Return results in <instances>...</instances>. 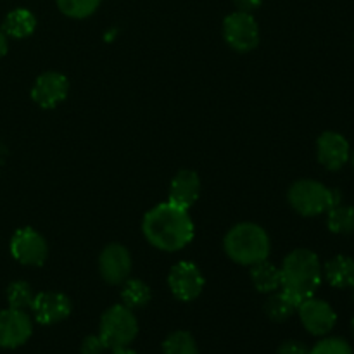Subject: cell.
<instances>
[{
    "label": "cell",
    "mask_w": 354,
    "mask_h": 354,
    "mask_svg": "<svg viewBox=\"0 0 354 354\" xmlns=\"http://www.w3.org/2000/svg\"><path fill=\"white\" fill-rule=\"evenodd\" d=\"M142 232L151 245L165 252L182 251L194 239V221L189 211L171 203L152 207L142 221Z\"/></svg>",
    "instance_id": "cell-1"
},
{
    "label": "cell",
    "mask_w": 354,
    "mask_h": 354,
    "mask_svg": "<svg viewBox=\"0 0 354 354\" xmlns=\"http://www.w3.org/2000/svg\"><path fill=\"white\" fill-rule=\"evenodd\" d=\"M280 277H282L280 290L296 306H299L303 301L313 297L318 287L322 286L324 268L313 251L296 249L283 259L282 266H280Z\"/></svg>",
    "instance_id": "cell-2"
},
{
    "label": "cell",
    "mask_w": 354,
    "mask_h": 354,
    "mask_svg": "<svg viewBox=\"0 0 354 354\" xmlns=\"http://www.w3.org/2000/svg\"><path fill=\"white\" fill-rule=\"evenodd\" d=\"M223 248L232 261L244 266L265 261L272 251L268 234L256 223H239L230 228L225 235Z\"/></svg>",
    "instance_id": "cell-3"
},
{
    "label": "cell",
    "mask_w": 354,
    "mask_h": 354,
    "mask_svg": "<svg viewBox=\"0 0 354 354\" xmlns=\"http://www.w3.org/2000/svg\"><path fill=\"white\" fill-rule=\"evenodd\" d=\"M289 204L301 216H318L341 204L337 189H328L317 180H297L289 189Z\"/></svg>",
    "instance_id": "cell-4"
},
{
    "label": "cell",
    "mask_w": 354,
    "mask_h": 354,
    "mask_svg": "<svg viewBox=\"0 0 354 354\" xmlns=\"http://www.w3.org/2000/svg\"><path fill=\"white\" fill-rule=\"evenodd\" d=\"M138 334V322L133 310L124 304H114L100 318L99 335L107 349L127 348Z\"/></svg>",
    "instance_id": "cell-5"
},
{
    "label": "cell",
    "mask_w": 354,
    "mask_h": 354,
    "mask_svg": "<svg viewBox=\"0 0 354 354\" xmlns=\"http://www.w3.org/2000/svg\"><path fill=\"white\" fill-rule=\"evenodd\" d=\"M223 37L237 52H251L259 44V26L251 12H232L223 21Z\"/></svg>",
    "instance_id": "cell-6"
},
{
    "label": "cell",
    "mask_w": 354,
    "mask_h": 354,
    "mask_svg": "<svg viewBox=\"0 0 354 354\" xmlns=\"http://www.w3.org/2000/svg\"><path fill=\"white\" fill-rule=\"evenodd\" d=\"M168 286L176 299L190 303L201 296L204 286H206V280L196 263L180 261L169 270Z\"/></svg>",
    "instance_id": "cell-7"
},
{
    "label": "cell",
    "mask_w": 354,
    "mask_h": 354,
    "mask_svg": "<svg viewBox=\"0 0 354 354\" xmlns=\"http://www.w3.org/2000/svg\"><path fill=\"white\" fill-rule=\"evenodd\" d=\"M10 254L21 265L41 266L48 256L47 241L35 228H19L10 239Z\"/></svg>",
    "instance_id": "cell-8"
},
{
    "label": "cell",
    "mask_w": 354,
    "mask_h": 354,
    "mask_svg": "<svg viewBox=\"0 0 354 354\" xmlns=\"http://www.w3.org/2000/svg\"><path fill=\"white\" fill-rule=\"evenodd\" d=\"M31 334H33V322L26 311L14 310V308L0 311V348H19L26 344Z\"/></svg>",
    "instance_id": "cell-9"
},
{
    "label": "cell",
    "mask_w": 354,
    "mask_h": 354,
    "mask_svg": "<svg viewBox=\"0 0 354 354\" xmlns=\"http://www.w3.org/2000/svg\"><path fill=\"white\" fill-rule=\"evenodd\" d=\"M301 324L311 335H327L337 324V315L334 308L325 301L310 297L297 306Z\"/></svg>",
    "instance_id": "cell-10"
},
{
    "label": "cell",
    "mask_w": 354,
    "mask_h": 354,
    "mask_svg": "<svg viewBox=\"0 0 354 354\" xmlns=\"http://www.w3.org/2000/svg\"><path fill=\"white\" fill-rule=\"evenodd\" d=\"M69 82L62 73L47 71L38 76L31 88V99L41 109H54L68 97Z\"/></svg>",
    "instance_id": "cell-11"
},
{
    "label": "cell",
    "mask_w": 354,
    "mask_h": 354,
    "mask_svg": "<svg viewBox=\"0 0 354 354\" xmlns=\"http://www.w3.org/2000/svg\"><path fill=\"white\" fill-rule=\"evenodd\" d=\"M100 277L111 286H120L131 273V256L121 244H109L99 256Z\"/></svg>",
    "instance_id": "cell-12"
},
{
    "label": "cell",
    "mask_w": 354,
    "mask_h": 354,
    "mask_svg": "<svg viewBox=\"0 0 354 354\" xmlns=\"http://www.w3.org/2000/svg\"><path fill=\"white\" fill-rule=\"evenodd\" d=\"M71 301L62 292H40L35 294L31 311L35 320L40 325H54L66 320L71 315Z\"/></svg>",
    "instance_id": "cell-13"
},
{
    "label": "cell",
    "mask_w": 354,
    "mask_h": 354,
    "mask_svg": "<svg viewBox=\"0 0 354 354\" xmlns=\"http://www.w3.org/2000/svg\"><path fill=\"white\" fill-rule=\"evenodd\" d=\"M351 156V147L344 135L337 131H325L317 140V158L324 168L330 171L344 168Z\"/></svg>",
    "instance_id": "cell-14"
},
{
    "label": "cell",
    "mask_w": 354,
    "mask_h": 354,
    "mask_svg": "<svg viewBox=\"0 0 354 354\" xmlns=\"http://www.w3.org/2000/svg\"><path fill=\"white\" fill-rule=\"evenodd\" d=\"M201 196V180L192 169H182L171 180L168 192V203L189 211Z\"/></svg>",
    "instance_id": "cell-15"
},
{
    "label": "cell",
    "mask_w": 354,
    "mask_h": 354,
    "mask_svg": "<svg viewBox=\"0 0 354 354\" xmlns=\"http://www.w3.org/2000/svg\"><path fill=\"white\" fill-rule=\"evenodd\" d=\"M324 277L335 289H353L354 287V259L349 256H334L324 266Z\"/></svg>",
    "instance_id": "cell-16"
},
{
    "label": "cell",
    "mask_w": 354,
    "mask_h": 354,
    "mask_svg": "<svg viewBox=\"0 0 354 354\" xmlns=\"http://www.w3.org/2000/svg\"><path fill=\"white\" fill-rule=\"evenodd\" d=\"M251 280L256 290L265 294L277 292L282 286V277H280L279 266L272 265L268 259L261 263H256L251 266Z\"/></svg>",
    "instance_id": "cell-17"
},
{
    "label": "cell",
    "mask_w": 354,
    "mask_h": 354,
    "mask_svg": "<svg viewBox=\"0 0 354 354\" xmlns=\"http://www.w3.org/2000/svg\"><path fill=\"white\" fill-rule=\"evenodd\" d=\"M37 28V17L28 9H14L7 14L3 19L2 31L7 37L12 38H26L33 35Z\"/></svg>",
    "instance_id": "cell-18"
},
{
    "label": "cell",
    "mask_w": 354,
    "mask_h": 354,
    "mask_svg": "<svg viewBox=\"0 0 354 354\" xmlns=\"http://www.w3.org/2000/svg\"><path fill=\"white\" fill-rule=\"evenodd\" d=\"M151 289L145 282L142 280L133 279V280H124L123 289H121V299L123 304L130 310H138V308H144L145 304H149L151 301Z\"/></svg>",
    "instance_id": "cell-19"
},
{
    "label": "cell",
    "mask_w": 354,
    "mask_h": 354,
    "mask_svg": "<svg viewBox=\"0 0 354 354\" xmlns=\"http://www.w3.org/2000/svg\"><path fill=\"white\" fill-rule=\"evenodd\" d=\"M327 225L332 234L349 235L354 234V207L337 204L335 207L327 211Z\"/></svg>",
    "instance_id": "cell-20"
},
{
    "label": "cell",
    "mask_w": 354,
    "mask_h": 354,
    "mask_svg": "<svg viewBox=\"0 0 354 354\" xmlns=\"http://www.w3.org/2000/svg\"><path fill=\"white\" fill-rule=\"evenodd\" d=\"M265 311L268 315L270 320L273 322H286L292 317L297 311V306L282 292V290H277L272 292V296L266 299L265 303Z\"/></svg>",
    "instance_id": "cell-21"
},
{
    "label": "cell",
    "mask_w": 354,
    "mask_h": 354,
    "mask_svg": "<svg viewBox=\"0 0 354 354\" xmlns=\"http://www.w3.org/2000/svg\"><path fill=\"white\" fill-rule=\"evenodd\" d=\"M162 354H199V349L189 332L176 330L162 342Z\"/></svg>",
    "instance_id": "cell-22"
},
{
    "label": "cell",
    "mask_w": 354,
    "mask_h": 354,
    "mask_svg": "<svg viewBox=\"0 0 354 354\" xmlns=\"http://www.w3.org/2000/svg\"><path fill=\"white\" fill-rule=\"evenodd\" d=\"M35 292L31 289V286L24 280H16L9 286L7 289V301H9V308L14 310H31V304H33Z\"/></svg>",
    "instance_id": "cell-23"
},
{
    "label": "cell",
    "mask_w": 354,
    "mask_h": 354,
    "mask_svg": "<svg viewBox=\"0 0 354 354\" xmlns=\"http://www.w3.org/2000/svg\"><path fill=\"white\" fill-rule=\"evenodd\" d=\"M55 2H57L59 10L68 17L83 19L95 12L100 0H55Z\"/></svg>",
    "instance_id": "cell-24"
},
{
    "label": "cell",
    "mask_w": 354,
    "mask_h": 354,
    "mask_svg": "<svg viewBox=\"0 0 354 354\" xmlns=\"http://www.w3.org/2000/svg\"><path fill=\"white\" fill-rule=\"evenodd\" d=\"M310 354H353V349L344 339L328 337L310 349Z\"/></svg>",
    "instance_id": "cell-25"
},
{
    "label": "cell",
    "mask_w": 354,
    "mask_h": 354,
    "mask_svg": "<svg viewBox=\"0 0 354 354\" xmlns=\"http://www.w3.org/2000/svg\"><path fill=\"white\" fill-rule=\"evenodd\" d=\"M106 349L107 348L102 339H100V335H88V337L83 339L80 351H82V354H102Z\"/></svg>",
    "instance_id": "cell-26"
},
{
    "label": "cell",
    "mask_w": 354,
    "mask_h": 354,
    "mask_svg": "<svg viewBox=\"0 0 354 354\" xmlns=\"http://www.w3.org/2000/svg\"><path fill=\"white\" fill-rule=\"evenodd\" d=\"M277 354H310V349L299 341H286L277 349Z\"/></svg>",
    "instance_id": "cell-27"
},
{
    "label": "cell",
    "mask_w": 354,
    "mask_h": 354,
    "mask_svg": "<svg viewBox=\"0 0 354 354\" xmlns=\"http://www.w3.org/2000/svg\"><path fill=\"white\" fill-rule=\"evenodd\" d=\"M261 2L263 0H234L237 10H242V12H252L261 6Z\"/></svg>",
    "instance_id": "cell-28"
},
{
    "label": "cell",
    "mask_w": 354,
    "mask_h": 354,
    "mask_svg": "<svg viewBox=\"0 0 354 354\" xmlns=\"http://www.w3.org/2000/svg\"><path fill=\"white\" fill-rule=\"evenodd\" d=\"M7 48H9V44H7V35L0 30V57L7 54Z\"/></svg>",
    "instance_id": "cell-29"
},
{
    "label": "cell",
    "mask_w": 354,
    "mask_h": 354,
    "mask_svg": "<svg viewBox=\"0 0 354 354\" xmlns=\"http://www.w3.org/2000/svg\"><path fill=\"white\" fill-rule=\"evenodd\" d=\"M113 354H138L137 351H133V349L130 348V346H127V348H118V349H113Z\"/></svg>",
    "instance_id": "cell-30"
},
{
    "label": "cell",
    "mask_w": 354,
    "mask_h": 354,
    "mask_svg": "<svg viewBox=\"0 0 354 354\" xmlns=\"http://www.w3.org/2000/svg\"><path fill=\"white\" fill-rule=\"evenodd\" d=\"M351 328H353V335H354V318H353V324H351Z\"/></svg>",
    "instance_id": "cell-31"
},
{
    "label": "cell",
    "mask_w": 354,
    "mask_h": 354,
    "mask_svg": "<svg viewBox=\"0 0 354 354\" xmlns=\"http://www.w3.org/2000/svg\"><path fill=\"white\" fill-rule=\"evenodd\" d=\"M351 159H353V166H354V152H353V158Z\"/></svg>",
    "instance_id": "cell-32"
},
{
    "label": "cell",
    "mask_w": 354,
    "mask_h": 354,
    "mask_svg": "<svg viewBox=\"0 0 354 354\" xmlns=\"http://www.w3.org/2000/svg\"><path fill=\"white\" fill-rule=\"evenodd\" d=\"M353 296H354V287H353Z\"/></svg>",
    "instance_id": "cell-33"
}]
</instances>
